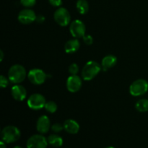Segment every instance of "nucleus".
<instances>
[{"instance_id": "nucleus-1", "label": "nucleus", "mask_w": 148, "mask_h": 148, "mask_svg": "<svg viewBox=\"0 0 148 148\" xmlns=\"http://www.w3.org/2000/svg\"><path fill=\"white\" fill-rule=\"evenodd\" d=\"M102 66L95 61L87 62L82 70V77L84 80L90 81L93 79L101 70Z\"/></svg>"}, {"instance_id": "nucleus-2", "label": "nucleus", "mask_w": 148, "mask_h": 148, "mask_svg": "<svg viewBox=\"0 0 148 148\" xmlns=\"http://www.w3.org/2000/svg\"><path fill=\"white\" fill-rule=\"evenodd\" d=\"M26 77V70L20 64H14L10 68L8 72L9 80L14 84H18L24 81Z\"/></svg>"}, {"instance_id": "nucleus-3", "label": "nucleus", "mask_w": 148, "mask_h": 148, "mask_svg": "<svg viewBox=\"0 0 148 148\" xmlns=\"http://www.w3.org/2000/svg\"><path fill=\"white\" fill-rule=\"evenodd\" d=\"M21 133L20 130L14 126H7L1 131V140L6 143H15L20 139Z\"/></svg>"}, {"instance_id": "nucleus-4", "label": "nucleus", "mask_w": 148, "mask_h": 148, "mask_svg": "<svg viewBox=\"0 0 148 148\" xmlns=\"http://www.w3.org/2000/svg\"><path fill=\"white\" fill-rule=\"evenodd\" d=\"M148 90V82L143 79H139L132 83L130 87V94L133 96H140L145 94Z\"/></svg>"}, {"instance_id": "nucleus-5", "label": "nucleus", "mask_w": 148, "mask_h": 148, "mask_svg": "<svg viewBox=\"0 0 148 148\" xmlns=\"http://www.w3.org/2000/svg\"><path fill=\"white\" fill-rule=\"evenodd\" d=\"M27 106L32 110H40L44 108L46 103L44 96L41 94L35 93L30 95L27 100Z\"/></svg>"}, {"instance_id": "nucleus-6", "label": "nucleus", "mask_w": 148, "mask_h": 148, "mask_svg": "<svg viewBox=\"0 0 148 148\" xmlns=\"http://www.w3.org/2000/svg\"><path fill=\"white\" fill-rule=\"evenodd\" d=\"M53 17H54L55 21L59 25L63 26V27L68 25L71 20L69 11L64 7H60L57 10H56L53 14Z\"/></svg>"}, {"instance_id": "nucleus-7", "label": "nucleus", "mask_w": 148, "mask_h": 148, "mask_svg": "<svg viewBox=\"0 0 148 148\" xmlns=\"http://www.w3.org/2000/svg\"><path fill=\"white\" fill-rule=\"evenodd\" d=\"M69 31L72 36L75 38H83L86 32V27L83 22L79 20H75L69 26Z\"/></svg>"}, {"instance_id": "nucleus-8", "label": "nucleus", "mask_w": 148, "mask_h": 148, "mask_svg": "<svg viewBox=\"0 0 148 148\" xmlns=\"http://www.w3.org/2000/svg\"><path fill=\"white\" fill-rule=\"evenodd\" d=\"M48 143V140L44 136L34 134L27 140L26 146L27 148H46Z\"/></svg>"}, {"instance_id": "nucleus-9", "label": "nucleus", "mask_w": 148, "mask_h": 148, "mask_svg": "<svg viewBox=\"0 0 148 148\" xmlns=\"http://www.w3.org/2000/svg\"><path fill=\"white\" fill-rule=\"evenodd\" d=\"M46 77H47L46 74L40 69H31L27 75V77L30 82L36 85L44 83L46 79Z\"/></svg>"}, {"instance_id": "nucleus-10", "label": "nucleus", "mask_w": 148, "mask_h": 148, "mask_svg": "<svg viewBox=\"0 0 148 148\" xmlns=\"http://www.w3.org/2000/svg\"><path fill=\"white\" fill-rule=\"evenodd\" d=\"M36 14L33 10H30V9H25L20 12L18 14L19 22L22 24L28 25L34 22L36 20Z\"/></svg>"}, {"instance_id": "nucleus-11", "label": "nucleus", "mask_w": 148, "mask_h": 148, "mask_svg": "<svg viewBox=\"0 0 148 148\" xmlns=\"http://www.w3.org/2000/svg\"><path fill=\"white\" fill-rule=\"evenodd\" d=\"M82 87L81 78L77 75H71L66 80V88L71 92H77Z\"/></svg>"}, {"instance_id": "nucleus-12", "label": "nucleus", "mask_w": 148, "mask_h": 148, "mask_svg": "<svg viewBox=\"0 0 148 148\" xmlns=\"http://www.w3.org/2000/svg\"><path fill=\"white\" fill-rule=\"evenodd\" d=\"M51 128L50 119L47 116H41L39 117L36 124L37 131L40 134H46Z\"/></svg>"}, {"instance_id": "nucleus-13", "label": "nucleus", "mask_w": 148, "mask_h": 148, "mask_svg": "<svg viewBox=\"0 0 148 148\" xmlns=\"http://www.w3.org/2000/svg\"><path fill=\"white\" fill-rule=\"evenodd\" d=\"M11 93L13 98L17 101H22L27 96L25 88L20 85H15L12 88Z\"/></svg>"}, {"instance_id": "nucleus-14", "label": "nucleus", "mask_w": 148, "mask_h": 148, "mask_svg": "<svg viewBox=\"0 0 148 148\" xmlns=\"http://www.w3.org/2000/svg\"><path fill=\"white\" fill-rule=\"evenodd\" d=\"M64 129L66 132L75 134L79 132V125L75 120L67 119L64 123Z\"/></svg>"}, {"instance_id": "nucleus-15", "label": "nucleus", "mask_w": 148, "mask_h": 148, "mask_svg": "<svg viewBox=\"0 0 148 148\" xmlns=\"http://www.w3.org/2000/svg\"><path fill=\"white\" fill-rule=\"evenodd\" d=\"M117 62V59L114 55H108L106 56L102 59L101 62V66H102L103 71H107L108 69L114 67Z\"/></svg>"}, {"instance_id": "nucleus-16", "label": "nucleus", "mask_w": 148, "mask_h": 148, "mask_svg": "<svg viewBox=\"0 0 148 148\" xmlns=\"http://www.w3.org/2000/svg\"><path fill=\"white\" fill-rule=\"evenodd\" d=\"M79 42L77 39H72L69 40L65 43L64 50L67 53H73L77 51L79 49Z\"/></svg>"}, {"instance_id": "nucleus-17", "label": "nucleus", "mask_w": 148, "mask_h": 148, "mask_svg": "<svg viewBox=\"0 0 148 148\" xmlns=\"http://www.w3.org/2000/svg\"><path fill=\"white\" fill-rule=\"evenodd\" d=\"M47 140L49 144L54 147H60L63 145V139L57 134H51Z\"/></svg>"}, {"instance_id": "nucleus-18", "label": "nucleus", "mask_w": 148, "mask_h": 148, "mask_svg": "<svg viewBox=\"0 0 148 148\" xmlns=\"http://www.w3.org/2000/svg\"><path fill=\"white\" fill-rule=\"evenodd\" d=\"M76 7L77 11L81 14H86L89 10V4L87 0H77Z\"/></svg>"}, {"instance_id": "nucleus-19", "label": "nucleus", "mask_w": 148, "mask_h": 148, "mask_svg": "<svg viewBox=\"0 0 148 148\" xmlns=\"http://www.w3.org/2000/svg\"><path fill=\"white\" fill-rule=\"evenodd\" d=\"M136 109L140 112H146L148 111V100L140 99L135 105Z\"/></svg>"}, {"instance_id": "nucleus-20", "label": "nucleus", "mask_w": 148, "mask_h": 148, "mask_svg": "<svg viewBox=\"0 0 148 148\" xmlns=\"http://www.w3.org/2000/svg\"><path fill=\"white\" fill-rule=\"evenodd\" d=\"M44 108H45V109L48 111V112L53 114V113L56 112V110H57L58 107H57V105H56V103L55 102H53V101H49V102H47L46 103Z\"/></svg>"}, {"instance_id": "nucleus-21", "label": "nucleus", "mask_w": 148, "mask_h": 148, "mask_svg": "<svg viewBox=\"0 0 148 148\" xmlns=\"http://www.w3.org/2000/svg\"><path fill=\"white\" fill-rule=\"evenodd\" d=\"M79 72V66L77 64L73 63L69 66V72L71 75H76Z\"/></svg>"}, {"instance_id": "nucleus-22", "label": "nucleus", "mask_w": 148, "mask_h": 148, "mask_svg": "<svg viewBox=\"0 0 148 148\" xmlns=\"http://www.w3.org/2000/svg\"><path fill=\"white\" fill-rule=\"evenodd\" d=\"M20 3L25 7H31L36 4V0H20Z\"/></svg>"}, {"instance_id": "nucleus-23", "label": "nucleus", "mask_w": 148, "mask_h": 148, "mask_svg": "<svg viewBox=\"0 0 148 148\" xmlns=\"http://www.w3.org/2000/svg\"><path fill=\"white\" fill-rule=\"evenodd\" d=\"M51 128V130L54 133H59L63 130L64 125H62V124H59V123H56V124H53Z\"/></svg>"}, {"instance_id": "nucleus-24", "label": "nucleus", "mask_w": 148, "mask_h": 148, "mask_svg": "<svg viewBox=\"0 0 148 148\" xmlns=\"http://www.w3.org/2000/svg\"><path fill=\"white\" fill-rule=\"evenodd\" d=\"M9 85V81L8 79L4 77V75H1L0 76V87L2 88H7Z\"/></svg>"}, {"instance_id": "nucleus-25", "label": "nucleus", "mask_w": 148, "mask_h": 148, "mask_svg": "<svg viewBox=\"0 0 148 148\" xmlns=\"http://www.w3.org/2000/svg\"><path fill=\"white\" fill-rule=\"evenodd\" d=\"M83 41L85 44L90 46V45H91L93 43V38H92V36H90V35H87V36L85 35V36H83Z\"/></svg>"}, {"instance_id": "nucleus-26", "label": "nucleus", "mask_w": 148, "mask_h": 148, "mask_svg": "<svg viewBox=\"0 0 148 148\" xmlns=\"http://www.w3.org/2000/svg\"><path fill=\"white\" fill-rule=\"evenodd\" d=\"M49 1L53 7H60L62 4V0H49Z\"/></svg>"}, {"instance_id": "nucleus-27", "label": "nucleus", "mask_w": 148, "mask_h": 148, "mask_svg": "<svg viewBox=\"0 0 148 148\" xmlns=\"http://www.w3.org/2000/svg\"><path fill=\"white\" fill-rule=\"evenodd\" d=\"M45 20V17L43 15H41V14H40V15H38L37 17H36V21L37 22V23H43Z\"/></svg>"}, {"instance_id": "nucleus-28", "label": "nucleus", "mask_w": 148, "mask_h": 148, "mask_svg": "<svg viewBox=\"0 0 148 148\" xmlns=\"http://www.w3.org/2000/svg\"><path fill=\"white\" fill-rule=\"evenodd\" d=\"M0 148H7V147H6V143H4L2 140L0 143Z\"/></svg>"}, {"instance_id": "nucleus-29", "label": "nucleus", "mask_w": 148, "mask_h": 148, "mask_svg": "<svg viewBox=\"0 0 148 148\" xmlns=\"http://www.w3.org/2000/svg\"><path fill=\"white\" fill-rule=\"evenodd\" d=\"M0 54H1V56H0V61H1V62H2L3 58H4V53H3V51L1 50L0 51Z\"/></svg>"}, {"instance_id": "nucleus-30", "label": "nucleus", "mask_w": 148, "mask_h": 148, "mask_svg": "<svg viewBox=\"0 0 148 148\" xmlns=\"http://www.w3.org/2000/svg\"><path fill=\"white\" fill-rule=\"evenodd\" d=\"M13 148H23V147H20V146H19V145H17V146H15V147H14Z\"/></svg>"}, {"instance_id": "nucleus-31", "label": "nucleus", "mask_w": 148, "mask_h": 148, "mask_svg": "<svg viewBox=\"0 0 148 148\" xmlns=\"http://www.w3.org/2000/svg\"><path fill=\"white\" fill-rule=\"evenodd\" d=\"M106 148H114V147H106Z\"/></svg>"}]
</instances>
